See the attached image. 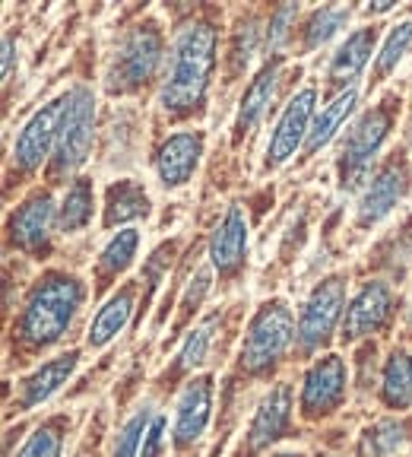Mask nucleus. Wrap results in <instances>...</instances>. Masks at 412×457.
Segmentation results:
<instances>
[{
  "label": "nucleus",
  "instance_id": "obj_36",
  "mask_svg": "<svg viewBox=\"0 0 412 457\" xmlns=\"http://www.w3.org/2000/svg\"><path fill=\"white\" fill-rule=\"evenodd\" d=\"M276 457H301V454H276Z\"/></svg>",
  "mask_w": 412,
  "mask_h": 457
},
{
  "label": "nucleus",
  "instance_id": "obj_8",
  "mask_svg": "<svg viewBox=\"0 0 412 457\" xmlns=\"http://www.w3.org/2000/svg\"><path fill=\"white\" fill-rule=\"evenodd\" d=\"M67 96L48 102L42 112H36L26 121V128L20 130L13 143V169L20 175H32L38 165L48 156H54V143H57V130H61V114H64Z\"/></svg>",
  "mask_w": 412,
  "mask_h": 457
},
{
  "label": "nucleus",
  "instance_id": "obj_2",
  "mask_svg": "<svg viewBox=\"0 0 412 457\" xmlns=\"http://www.w3.org/2000/svg\"><path fill=\"white\" fill-rule=\"evenodd\" d=\"M83 299L86 286L77 277H70V273H48V277H42L36 289L29 293L20 321H16L20 340L26 346H32V350H42V346L57 343L73 324Z\"/></svg>",
  "mask_w": 412,
  "mask_h": 457
},
{
  "label": "nucleus",
  "instance_id": "obj_28",
  "mask_svg": "<svg viewBox=\"0 0 412 457\" xmlns=\"http://www.w3.org/2000/svg\"><path fill=\"white\" fill-rule=\"evenodd\" d=\"M346 20H349L346 7H320L305 26V48H320V45H327L330 38L346 26Z\"/></svg>",
  "mask_w": 412,
  "mask_h": 457
},
{
  "label": "nucleus",
  "instance_id": "obj_16",
  "mask_svg": "<svg viewBox=\"0 0 412 457\" xmlns=\"http://www.w3.org/2000/svg\"><path fill=\"white\" fill-rule=\"evenodd\" d=\"M391 289L384 283H368L362 286V293L356 299L349 302L346 308V321H342V334L349 340H356V337H365L371 330H381L391 318Z\"/></svg>",
  "mask_w": 412,
  "mask_h": 457
},
{
  "label": "nucleus",
  "instance_id": "obj_23",
  "mask_svg": "<svg viewBox=\"0 0 412 457\" xmlns=\"http://www.w3.org/2000/svg\"><path fill=\"white\" fill-rule=\"evenodd\" d=\"M356 99H358L356 89H346V93H340L327 108H324V112L317 114V121H314V128L308 130V140H305L308 156H314V153L324 150V146L334 140V134L340 130V124L346 121L349 114H352V108H356Z\"/></svg>",
  "mask_w": 412,
  "mask_h": 457
},
{
  "label": "nucleus",
  "instance_id": "obj_5",
  "mask_svg": "<svg viewBox=\"0 0 412 457\" xmlns=\"http://www.w3.org/2000/svg\"><path fill=\"white\" fill-rule=\"evenodd\" d=\"M397 105L400 102L391 96V99H384L377 108H371L368 114H362V118L356 121V128L346 134V143H342V153H340L342 187H352L356 181L365 179L371 159L377 156V150L384 146L387 134H391Z\"/></svg>",
  "mask_w": 412,
  "mask_h": 457
},
{
  "label": "nucleus",
  "instance_id": "obj_29",
  "mask_svg": "<svg viewBox=\"0 0 412 457\" xmlns=\"http://www.w3.org/2000/svg\"><path fill=\"white\" fill-rule=\"evenodd\" d=\"M150 410H140V413H134L128 422L121 426V432L114 436V448H111V457H136V451L143 448V438H146V432H150Z\"/></svg>",
  "mask_w": 412,
  "mask_h": 457
},
{
  "label": "nucleus",
  "instance_id": "obj_22",
  "mask_svg": "<svg viewBox=\"0 0 412 457\" xmlns=\"http://www.w3.org/2000/svg\"><path fill=\"white\" fill-rule=\"evenodd\" d=\"M130 312H134V289H121L118 295H111V299L99 308V314L93 318L89 346H93V350H102L111 337L121 334L124 324L130 321Z\"/></svg>",
  "mask_w": 412,
  "mask_h": 457
},
{
  "label": "nucleus",
  "instance_id": "obj_24",
  "mask_svg": "<svg viewBox=\"0 0 412 457\" xmlns=\"http://www.w3.org/2000/svg\"><path fill=\"white\" fill-rule=\"evenodd\" d=\"M381 397L391 410L412 407V356L403 350H393L384 362V378H381Z\"/></svg>",
  "mask_w": 412,
  "mask_h": 457
},
{
  "label": "nucleus",
  "instance_id": "obj_25",
  "mask_svg": "<svg viewBox=\"0 0 412 457\" xmlns=\"http://www.w3.org/2000/svg\"><path fill=\"white\" fill-rule=\"evenodd\" d=\"M136 248H140V232L136 228H124L102 251L99 264H95V279H99V289H105L111 279H118V273H124L134 264Z\"/></svg>",
  "mask_w": 412,
  "mask_h": 457
},
{
  "label": "nucleus",
  "instance_id": "obj_9",
  "mask_svg": "<svg viewBox=\"0 0 412 457\" xmlns=\"http://www.w3.org/2000/svg\"><path fill=\"white\" fill-rule=\"evenodd\" d=\"M346 400V362L340 356H324L308 369L299 394V407L305 420H320L340 410Z\"/></svg>",
  "mask_w": 412,
  "mask_h": 457
},
{
  "label": "nucleus",
  "instance_id": "obj_17",
  "mask_svg": "<svg viewBox=\"0 0 412 457\" xmlns=\"http://www.w3.org/2000/svg\"><path fill=\"white\" fill-rule=\"evenodd\" d=\"M77 362H79V353H64V356L51 359V362H45L42 369H36L20 385V394H16V400H13V410H32V407H38V403H45L57 387L67 385V378L73 375Z\"/></svg>",
  "mask_w": 412,
  "mask_h": 457
},
{
  "label": "nucleus",
  "instance_id": "obj_10",
  "mask_svg": "<svg viewBox=\"0 0 412 457\" xmlns=\"http://www.w3.org/2000/svg\"><path fill=\"white\" fill-rule=\"evenodd\" d=\"M314 93L311 86L301 89V93L292 96V102L285 105L283 118H279L276 130H273L270 143H267V169H276L283 165L285 159L295 156V150L301 146V140H308V121H311V112H314Z\"/></svg>",
  "mask_w": 412,
  "mask_h": 457
},
{
  "label": "nucleus",
  "instance_id": "obj_31",
  "mask_svg": "<svg viewBox=\"0 0 412 457\" xmlns=\"http://www.w3.org/2000/svg\"><path fill=\"white\" fill-rule=\"evenodd\" d=\"M213 330H216V318H210V321H203L200 328H194L191 334H187L185 346H181V353H178V362H175V371H191L194 365L203 362L206 346L213 343Z\"/></svg>",
  "mask_w": 412,
  "mask_h": 457
},
{
  "label": "nucleus",
  "instance_id": "obj_30",
  "mask_svg": "<svg viewBox=\"0 0 412 457\" xmlns=\"http://www.w3.org/2000/svg\"><path fill=\"white\" fill-rule=\"evenodd\" d=\"M61 445H64V436H61V420H51L29 436V442L22 445L16 457H61Z\"/></svg>",
  "mask_w": 412,
  "mask_h": 457
},
{
  "label": "nucleus",
  "instance_id": "obj_6",
  "mask_svg": "<svg viewBox=\"0 0 412 457\" xmlns=\"http://www.w3.org/2000/svg\"><path fill=\"white\" fill-rule=\"evenodd\" d=\"M93 121H95V99L86 86H77L67 93V105L61 114V130H57L54 156L51 169L54 175H70L86 162L89 143H93Z\"/></svg>",
  "mask_w": 412,
  "mask_h": 457
},
{
  "label": "nucleus",
  "instance_id": "obj_34",
  "mask_svg": "<svg viewBox=\"0 0 412 457\" xmlns=\"http://www.w3.org/2000/svg\"><path fill=\"white\" fill-rule=\"evenodd\" d=\"M295 13H299V10L292 7V4H285V7H279L276 13H273V20H270V45H276L279 38L289 32V22L295 20Z\"/></svg>",
  "mask_w": 412,
  "mask_h": 457
},
{
  "label": "nucleus",
  "instance_id": "obj_18",
  "mask_svg": "<svg viewBox=\"0 0 412 457\" xmlns=\"http://www.w3.org/2000/svg\"><path fill=\"white\" fill-rule=\"evenodd\" d=\"M244 251H248V222L242 210L232 207L210 238V261L219 273H232L244 261Z\"/></svg>",
  "mask_w": 412,
  "mask_h": 457
},
{
  "label": "nucleus",
  "instance_id": "obj_1",
  "mask_svg": "<svg viewBox=\"0 0 412 457\" xmlns=\"http://www.w3.org/2000/svg\"><path fill=\"white\" fill-rule=\"evenodd\" d=\"M216 67V29L210 22H191L178 32L169 51L162 83V108L169 114H191L203 105L206 86Z\"/></svg>",
  "mask_w": 412,
  "mask_h": 457
},
{
  "label": "nucleus",
  "instance_id": "obj_3",
  "mask_svg": "<svg viewBox=\"0 0 412 457\" xmlns=\"http://www.w3.org/2000/svg\"><path fill=\"white\" fill-rule=\"evenodd\" d=\"M162 61V32L156 22H140L121 38L105 73V89L111 96L136 93L152 79Z\"/></svg>",
  "mask_w": 412,
  "mask_h": 457
},
{
  "label": "nucleus",
  "instance_id": "obj_26",
  "mask_svg": "<svg viewBox=\"0 0 412 457\" xmlns=\"http://www.w3.org/2000/svg\"><path fill=\"white\" fill-rule=\"evenodd\" d=\"M89 220H93V181L77 179L61 200L57 226H61V232H79Z\"/></svg>",
  "mask_w": 412,
  "mask_h": 457
},
{
  "label": "nucleus",
  "instance_id": "obj_35",
  "mask_svg": "<svg viewBox=\"0 0 412 457\" xmlns=\"http://www.w3.org/2000/svg\"><path fill=\"white\" fill-rule=\"evenodd\" d=\"M13 73V38H4V79Z\"/></svg>",
  "mask_w": 412,
  "mask_h": 457
},
{
  "label": "nucleus",
  "instance_id": "obj_7",
  "mask_svg": "<svg viewBox=\"0 0 412 457\" xmlns=\"http://www.w3.org/2000/svg\"><path fill=\"white\" fill-rule=\"evenodd\" d=\"M342 305H346V279L330 277L308 295L305 308L299 314V350L314 353L330 340L336 321H340Z\"/></svg>",
  "mask_w": 412,
  "mask_h": 457
},
{
  "label": "nucleus",
  "instance_id": "obj_14",
  "mask_svg": "<svg viewBox=\"0 0 412 457\" xmlns=\"http://www.w3.org/2000/svg\"><path fill=\"white\" fill-rule=\"evenodd\" d=\"M406 187H409V175H406L403 162H387L358 200V226H375L377 220H384L403 200Z\"/></svg>",
  "mask_w": 412,
  "mask_h": 457
},
{
  "label": "nucleus",
  "instance_id": "obj_20",
  "mask_svg": "<svg viewBox=\"0 0 412 457\" xmlns=\"http://www.w3.org/2000/svg\"><path fill=\"white\" fill-rule=\"evenodd\" d=\"M375 42H377V29H358L346 42L340 45V51L334 54L330 61V83H349V79H356L362 73V67L368 64L371 51H375Z\"/></svg>",
  "mask_w": 412,
  "mask_h": 457
},
{
  "label": "nucleus",
  "instance_id": "obj_21",
  "mask_svg": "<svg viewBox=\"0 0 412 457\" xmlns=\"http://www.w3.org/2000/svg\"><path fill=\"white\" fill-rule=\"evenodd\" d=\"M276 77H279L276 64L263 67L254 77V83L248 86V93L242 99V108H238V118H235V137L251 134V128L263 118V112H267V105L273 99V89H276Z\"/></svg>",
  "mask_w": 412,
  "mask_h": 457
},
{
  "label": "nucleus",
  "instance_id": "obj_15",
  "mask_svg": "<svg viewBox=\"0 0 412 457\" xmlns=\"http://www.w3.org/2000/svg\"><path fill=\"white\" fill-rule=\"evenodd\" d=\"M210 410H213V378L203 375V378H194L178 400V413H175V445L178 448H191L203 436Z\"/></svg>",
  "mask_w": 412,
  "mask_h": 457
},
{
  "label": "nucleus",
  "instance_id": "obj_19",
  "mask_svg": "<svg viewBox=\"0 0 412 457\" xmlns=\"http://www.w3.org/2000/svg\"><path fill=\"white\" fill-rule=\"evenodd\" d=\"M150 213V194H146V187L140 185V181H114L111 187H108L105 194V216H102V222H105L108 228L121 226V222H130V220H140V216Z\"/></svg>",
  "mask_w": 412,
  "mask_h": 457
},
{
  "label": "nucleus",
  "instance_id": "obj_33",
  "mask_svg": "<svg viewBox=\"0 0 412 457\" xmlns=\"http://www.w3.org/2000/svg\"><path fill=\"white\" fill-rule=\"evenodd\" d=\"M165 454V416H152L150 432L143 438L140 457H162Z\"/></svg>",
  "mask_w": 412,
  "mask_h": 457
},
{
  "label": "nucleus",
  "instance_id": "obj_13",
  "mask_svg": "<svg viewBox=\"0 0 412 457\" xmlns=\"http://www.w3.org/2000/svg\"><path fill=\"white\" fill-rule=\"evenodd\" d=\"M200 156H203V134H200V130L171 134L156 156V171H159V179H162V185L165 187L187 185L191 175L197 171Z\"/></svg>",
  "mask_w": 412,
  "mask_h": 457
},
{
  "label": "nucleus",
  "instance_id": "obj_27",
  "mask_svg": "<svg viewBox=\"0 0 412 457\" xmlns=\"http://www.w3.org/2000/svg\"><path fill=\"white\" fill-rule=\"evenodd\" d=\"M406 422L397 420H384L371 426L368 432L362 436V445H358V457H387L406 442Z\"/></svg>",
  "mask_w": 412,
  "mask_h": 457
},
{
  "label": "nucleus",
  "instance_id": "obj_11",
  "mask_svg": "<svg viewBox=\"0 0 412 457\" xmlns=\"http://www.w3.org/2000/svg\"><path fill=\"white\" fill-rule=\"evenodd\" d=\"M289 422H292V387L276 385L260 400V407H257L254 420H251V428H248V442L242 445V454L238 457L260 454L267 445H273L276 438L285 436Z\"/></svg>",
  "mask_w": 412,
  "mask_h": 457
},
{
  "label": "nucleus",
  "instance_id": "obj_12",
  "mask_svg": "<svg viewBox=\"0 0 412 457\" xmlns=\"http://www.w3.org/2000/svg\"><path fill=\"white\" fill-rule=\"evenodd\" d=\"M51 226H54V200L51 194L38 191L10 216V242L29 254H42L51 242Z\"/></svg>",
  "mask_w": 412,
  "mask_h": 457
},
{
  "label": "nucleus",
  "instance_id": "obj_32",
  "mask_svg": "<svg viewBox=\"0 0 412 457\" xmlns=\"http://www.w3.org/2000/svg\"><path fill=\"white\" fill-rule=\"evenodd\" d=\"M412 42V22H397V26L391 29V36H387L384 48H381V54H377V77L384 79L387 73L393 71V67L400 64V57H403V51L409 48Z\"/></svg>",
  "mask_w": 412,
  "mask_h": 457
},
{
  "label": "nucleus",
  "instance_id": "obj_4",
  "mask_svg": "<svg viewBox=\"0 0 412 457\" xmlns=\"http://www.w3.org/2000/svg\"><path fill=\"white\" fill-rule=\"evenodd\" d=\"M292 334H299V330H295V318H292L285 302L273 299L260 305V312L251 318L242 343V369L251 375H260L270 365H276L279 356L289 350Z\"/></svg>",
  "mask_w": 412,
  "mask_h": 457
}]
</instances>
